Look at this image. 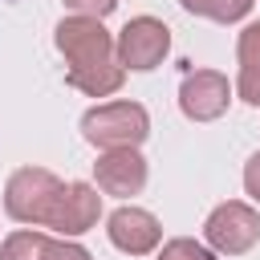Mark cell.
Here are the masks:
<instances>
[{"instance_id": "cell-8", "label": "cell", "mask_w": 260, "mask_h": 260, "mask_svg": "<svg viewBox=\"0 0 260 260\" xmlns=\"http://www.w3.org/2000/svg\"><path fill=\"white\" fill-rule=\"evenodd\" d=\"M150 179V167L142 158L138 146H114V150H98V162H93V183L102 195H114V199H134L142 195Z\"/></svg>"}, {"instance_id": "cell-5", "label": "cell", "mask_w": 260, "mask_h": 260, "mask_svg": "<svg viewBox=\"0 0 260 260\" xmlns=\"http://www.w3.org/2000/svg\"><path fill=\"white\" fill-rule=\"evenodd\" d=\"M114 53H118V61H122L126 73H150V69H158L162 57L171 53V28H167V20L146 16V12L130 16L118 28V37H114Z\"/></svg>"}, {"instance_id": "cell-6", "label": "cell", "mask_w": 260, "mask_h": 260, "mask_svg": "<svg viewBox=\"0 0 260 260\" xmlns=\"http://www.w3.org/2000/svg\"><path fill=\"white\" fill-rule=\"evenodd\" d=\"M102 219V191L98 183H85V179H73L61 187L57 203H53V215L45 223V232L53 236H65V240H81L85 232H93Z\"/></svg>"}, {"instance_id": "cell-2", "label": "cell", "mask_w": 260, "mask_h": 260, "mask_svg": "<svg viewBox=\"0 0 260 260\" xmlns=\"http://www.w3.org/2000/svg\"><path fill=\"white\" fill-rule=\"evenodd\" d=\"M81 138L93 150H114V146H142L150 138V114L142 102L114 98L98 102L81 114Z\"/></svg>"}, {"instance_id": "cell-15", "label": "cell", "mask_w": 260, "mask_h": 260, "mask_svg": "<svg viewBox=\"0 0 260 260\" xmlns=\"http://www.w3.org/2000/svg\"><path fill=\"white\" fill-rule=\"evenodd\" d=\"M69 12H77V16H110L114 8H118V0H61Z\"/></svg>"}, {"instance_id": "cell-11", "label": "cell", "mask_w": 260, "mask_h": 260, "mask_svg": "<svg viewBox=\"0 0 260 260\" xmlns=\"http://www.w3.org/2000/svg\"><path fill=\"white\" fill-rule=\"evenodd\" d=\"M191 16H203V20H215V24H240L256 0H179Z\"/></svg>"}, {"instance_id": "cell-7", "label": "cell", "mask_w": 260, "mask_h": 260, "mask_svg": "<svg viewBox=\"0 0 260 260\" xmlns=\"http://www.w3.org/2000/svg\"><path fill=\"white\" fill-rule=\"evenodd\" d=\"M236 98V85L219 69H195L179 81V110L187 122H215L228 114Z\"/></svg>"}, {"instance_id": "cell-17", "label": "cell", "mask_w": 260, "mask_h": 260, "mask_svg": "<svg viewBox=\"0 0 260 260\" xmlns=\"http://www.w3.org/2000/svg\"><path fill=\"white\" fill-rule=\"evenodd\" d=\"M244 191H248L252 203H260V150L244 162Z\"/></svg>"}, {"instance_id": "cell-1", "label": "cell", "mask_w": 260, "mask_h": 260, "mask_svg": "<svg viewBox=\"0 0 260 260\" xmlns=\"http://www.w3.org/2000/svg\"><path fill=\"white\" fill-rule=\"evenodd\" d=\"M53 45L65 57V81L85 98H110L122 89L126 69L114 53V32L102 24V16H61L53 28Z\"/></svg>"}, {"instance_id": "cell-13", "label": "cell", "mask_w": 260, "mask_h": 260, "mask_svg": "<svg viewBox=\"0 0 260 260\" xmlns=\"http://www.w3.org/2000/svg\"><path fill=\"white\" fill-rule=\"evenodd\" d=\"M236 61L240 65H260V20H248L236 37Z\"/></svg>"}, {"instance_id": "cell-18", "label": "cell", "mask_w": 260, "mask_h": 260, "mask_svg": "<svg viewBox=\"0 0 260 260\" xmlns=\"http://www.w3.org/2000/svg\"><path fill=\"white\" fill-rule=\"evenodd\" d=\"M256 4H260V0H256Z\"/></svg>"}, {"instance_id": "cell-14", "label": "cell", "mask_w": 260, "mask_h": 260, "mask_svg": "<svg viewBox=\"0 0 260 260\" xmlns=\"http://www.w3.org/2000/svg\"><path fill=\"white\" fill-rule=\"evenodd\" d=\"M236 98L260 110V65H240V73H236Z\"/></svg>"}, {"instance_id": "cell-3", "label": "cell", "mask_w": 260, "mask_h": 260, "mask_svg": "<svg viewBox=\"0 0 260 260\" xmlns=\"http://www.w3.org/2000/svg\"><path fill=\"white\" fill-rule=\"evenodd\" d=\"M61 187L65 179H57L49 167H20L4 183V215L20 228H45Z\"/></svg>"}, {"instance_id": "cell-10", "label": "cell", "mask_w": 260, "mask_h": 260, "mask_svg": "<svg viewBox=\"0 0 260 260\" xmlns=\"http://www.w3.org/2000/svg\"><path fill=\"white\" fill-rule=\"evenodd\" d=\"M57 236L45 228H16L0 240V260H53Z\"/></svg>"}, {"instance_id": "cell-16", "label": "cell", "mask_w": 260, "mask_h": 260, "mask_svg": "<svg viewBox=\"0 0 260 260\" xmlns=\"http://www.w3.org/2000/svg\"><path fill=\"white\" fill-rule=\"evenodd\" d=\"M53 260H93V252H89L85 244H77V240L57 236V252H53Z\"/></svg>"}, {"instance_id": "cell-4", "label": "cell", "mask_w": 260, "mask_h": 260, "mask_svg": "<svg viewBox=\"0 0 260 260\" xmlns=\"http://www.w3.org/2000/svg\"><path fill=\"white\" fill-rule=\"evenodd\" d=\"M203 244L215 256H244L260 244V211L244 199H223L203 219Z\"/></svg>"}, {"instance_id": "cell-12", "label": "cell", "mask_w": 260, "mask_h": 260, "mask_svg": "<svg viewBox=\"0 0 260 260\" xmlns=\"http://www.w3.org/2000/svg\"><path fill=\"white\" fill-rule=\"evenodd\" d=\"M154 260H215V252L203 244V240H191V236H171L158 244Z\"/></svg>"}, {"instance_id": "cell-9", "label": "cell", "mask_w": 260, "mask_h": 260, "mask_svg": "<svg viewBox=\"0 0 260 260\" xmlns=\"http://www.w3.org/2000/svg\"><path fill=\"white\" fill-rule=\"evenodd\" d=\"M106 236L126 256H150L162 244V223H158L154 211H146L138 203H122L106 215Z\"/></svg>"}]
</instances>
